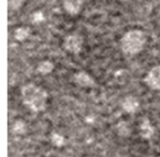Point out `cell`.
Returning <instances> with one entry per match:
<instances>
[{
	"mask_svg": "<svg viewBox=\"0 0 160 157\" xmlns=\"http://www.w3.org/2000/svg\"><path fill=\"white\" fill-rule=\"evenodd\" d=\"M22 103L32 111L40 112L46 109L48 93L45 89L34 83H27L21 91Z\"/></svg>",
	"mask_w": 160,
	"mask_h": 157,
	"instance_id": "6da1fadb",
	"label": "cell"
},
{
	"mask_svg": "<svg viewBox=\"0 0 160 157\" xmlns=\"http://www.w3.org/2000/svg\"><path fill=\"white\" fill-rule=\"evenodd\" d=\"M147 37L141 29H132L126 32L120 39V47L126 54L135 55L145 47Z\"/></svg>",
	"mask_w": 160,
	"mask_h": 157,
	"instance_id": "7a4b0ae2",
	"label": "cell"
},
{
	"mask_svg": "<svg viewBox=\"0 0 160 157\" xmlns=\"http://www.w3.org/2000/svg\"><path fill=\"white\" fill-rule=\"evenodd\" d=\"M83 38L79 34H70L67 36L63 41L64 49L72 54H79L82 52Z\"/></svg>",
	"mask_w": 160,
	"mask_h": 157,
	"instance_id": "3957f363",
	"label": "cell"
},
{
	"mask_svg": "<svg viewBox=\"0 0 160 157\" xmlns=\"http://www.w3.org/2000/svg\"><path fill=\"white\" fill-rule=\"evenodd\" d=\"M144 82L152 90H160V65L155 66L148 71Z\"/></svg>",
	"mask_w": 160,
	"mask_h": 157,
	"instance_id": "277c9868",
	"label": "cell"
},
{
	"mask_svg": "<svg viewBox=\"0 0 160 157\" xmlns=\"http://www.w3.org/2000/svg\"><path fill=\"white\" fill-rule=\"evenodd\" d=\"M74 81L77 85L83 88H93L96 87V81L85 71H80L74 75Z\"/></svg>",
	"mask_w": 160,
	"mask_h": 157,
	"instance_id": "5b68a950",
	"label": "cell"
},
{
	"mask_svg": "<svg viewBox=\"0 0 160 157\" xmlns=\"http://www.w3.org/2000/svg\"><path fill=\"white\" fill-rule=\"evenodd\" d=\"M139 132L142 139L144 140H151L155 135V127L153 126L151 121L147 117H143L141 120Z\"/></svg>",
	"mask_w": 160,
	"mask_h": 157,
	"instance_id": "8992f818",
	"label": "cell"
},
{
	"mask_svg": "<svg viewBox=\"0 0 160 157\" xmlns=\"http://www.w3.org/2000/svg\"><path fill=\"white\" fill-rule=\"evenodd\" d=\"M141 104L139 99L134 96H128L122 101V108L123 110L130 114L136 113L140 110Z\"/></svg>",
	"mask_w": 160,
	"mask_h": 157,
	"instance_id": "52a82bcc",
	"label": "cell"
},
{
	"mask_svg": "<svg viewBox=\"0 0 160 157\" xmlns=\"http://www.w3.org/2000/svg\"><path fill=\"white\" fill-rule=\"evenodd\" d=\"M64 9L72 16L80 13L82 7V0H64L63 1Z\"/></svg>",
	"mask_w": 160,
	"mask_h": 157,
	"instance_id": "ba28073f",
	"label": "cell"
},
{
	"mask_svg": "<svg viewBox=\"0 0 160 157\" xmlns=\"http://www.w3.org/2000/svg\"><path fill=\"white\" fill-rule=\"evenodd\" d=\"M31 34V29L27 26H21L15 29L14 31V38L18 41L25 40Z\"/></svg>",
	"mask_w": 160,
	"mask_h": 157,
	"instance_id": "9c48e42d",
	"label": "cell"
},
{
	"mask_svg": "<svg viewBox=\"0 0 160 157\" xmlns=\"http://www.w3.org/2000/svg\"><path fill=\"white\" fill-rule=\"evenodd\" d=\"M54 68V66L53 64L49 61V60H45V61H41L38 63V71L40 73V74H43V75H46V74H49L51 73Z\"/></svg>",
	"mask_w": 160,
	"mask_h": 157,
	"instance_id": "30bf717a",
	"label": "cell"
},
{
	"mask_svg": "<svg viewBox=\"0 0 160 157\" xmlns=\"http://www.w3.org/2000/svg\"><path fill=\"white\" fill-rule=\"evenodd\" d=\"M11 132L14 135H24L26 132V125L22 120H17L11 126Z\"/></svg>",
	"mask_w": 160,
	"mask_h": 157,
	"instance_id": "8fae6325",
	"label": "cell"
},
{
	"mask_svg": "<svg viewBox=\"0 0 160 157\" xmlns=\"http://www.w3.org/2000/svg\"><path fill=\"white\" fill-rule=\"evenodd\" d=\"M117 133L119 136L121 137H124V138H127V137H129L130 134H131V126L128 123L123 121V122H120L118 125H117Z\"/></svg>",
	"mask_w": 160,
	"mask_h": 157,
	"instance_id": "7c38bea8",
	"label": "cell"
},
{
	"mask_svg": "<svg viewBox=\"0 0 160 157\" xmlns=\"http://www.w3.org/2000/svg\"><path fill=\"white\" fill-rule=\"evenodd\" d=\"M51 141L52 145H54L55 147H62L65 145V138L62 135L55 132L51 135Z\"/></svg>",
	"mask_w": 160,
	"mask_h": 157,
	"instance_id": "4fadbf2b",
	"label": "cell"
},
{
	"mask_svg": "<svg viewBox=\"0 0 160 157\" xmlns=\"http://www.w3.org/2000/svg\"><path fill=\"white\" fill-rule=\"evenodd\" d=\"M24 0H8V7L11 9H18L22 4Z\"/></svg>",
	"mask_w": 160,
	"mask_h": 157,
	"instance_id": "5bb4252c",
	"label": "cell"
},
{
	"mask_svg": "<svg viewBox=\"0 0 160 157\" xmlns=\"http://www.w3.org/2000/svg\"><path fill=\"white\" fill-rule=\"evenodd\" d=\"M152 157H160V156H152Z\"/></svg>",
	"mask_w": 160,
	"mask_h": 157,
	"instance_id": "9a60e30c",
	"label": "cell"
}]
</instances>
